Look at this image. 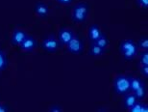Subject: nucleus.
<instances>
[{"label":"nucleus","mask_w":148,"mask_h":112,"mask_svg":"<svg viewBox=\"0 0 148 112\" xmlns=\"http://www.w3.org/2000/svg\"><path fill=\"white\" fill-rule=\"evenodd\" d=\"M119 51L126 60H131L138 55V45L133 40H125L121 42L119 46Z\"/></svg>","instance_id":"obj_1"},{"label":"nucleus","mask_w":148,"mask_h":112,"mask_svg":"<svg viewBox=\"0 0 148 112\" xmlns=\"http://www.w3.org/2000/svg\"><path fill=\"white\" fill-rule=\"evenodd\" d=\"M130 75H119L115 77L114 81V91L118 95H126L127 93L131 92L130 90Z\"/></svg>","instance_id":"obj_2"},{"label":"nucleus","mask_w":148,"mask_h":112,"mask_svg":"<svg viewBox=\"0 0 148 112\" xmlns=\"http://www.w3.org/2000/svg\"><path fill=\"white\" fill-rule=\"evenodd\" d=\"M88 12H90V7H88V4L83 2L78 3L72 10V14H71L72 20L77 23L84 22L87 19Z\"/></svg>","instance_id":"obj_3"},{"label":"nucleus","mask_w":148,"mask_h":112,"mask_svg":"<svg viewBox=\"0 0 148 112\" xmlns=\"http://www.w3.org/2000/svg\"><path fill=\"white\" fill-rule=\"evenodd\" d=\"M67 50L72 54H80L84 49V44L78 36H75L70 40V42L66 45Z\"/></svg>","instance_id":"obj_4"},{"label":"nucleus","mask_w":148,"mask_h":112,"mask_svg":"<svg viewBox=\"0 0 148 112\" xmlns=\"http://www.w3.org/2000/svg\"><path fill=\"white\" fill-rule=\"evenodd\" d=\"M60 42L58 41V39H56L54 36H49L45 38L42 43H41V46L44 50L48 51V52H54L60 48Z\"/></svg>","instance_id":"obj_5"},{"label":"nucleus","mask_w":148,"mask_h":112,"mask_svg":"<svg viewBox=\"0 0 148 112\" xmlns=\"http://www.w3.org/2000/svg\"><path fill=\"white\" fill-rule=\"evenodd\" d=\"M73 37H74V33L72 30H70L69 28H62L59 31L58 41L60 42L61 45L66 46Z\"/></svg>","instance_id":"obj_6"},{"label":"nucleus","mask_w":148,"mask_h":112,"mask_svg":"<svg viewBox=\"0 0 148 112\" xmlns=\"http://www.w3.org/2000/svg\"><path fill=\"white\" fill-rule=\"evenodd\" d=\"M37 45H38L37 41L32 36H28L27 35V37H26L24 41L20 44L19 46H20V48H21V50L29 52V51L34 50V49L37 48Z\"/></svg>","instance_id":"obj_7"},{"label":"nucleus","mask_w":148,"mask_h":112,"mask_svg":"<svg viewBox=\"0 0 148 112\" xmlns=\"http://www.w3.org/2000/svg\"><path fill=\"white\" fill-rule=\"evenodd\" d=\"M26 37H27V33H26L24 30L16 29V30L13 32V34H12L11 43L13 44L14 46H20V44L24 41Z\"/></svg>","instance_id":"obj_8"},{"label":"nucleus","mask_w":148,"mask_h":112,"mask_svg":"<svg viewBox=\"0 0 148 112\" xmlns=\"http://www.w3.org/2000/svg\"><path fill=\"white\" fill-rule=\"evenodd\" d=\"M102 35L103 33L98 25L92 24L91 26H90V28H88V39L92 43L95 42L97 39H99Z\"/></svg>","instance_id":"obj_9"},{"label":"nucleus","mask_w":148,"mask_h":112,"mask_svg":"<svg viewBox=\"0 0 148 112\" xmlns=\"http://www.w3.org/2000/svg\"><path fill=\"white\" fill-rule=\"evenodd\" d=\"M35 13H36L38 17H44L48 15L49 8H48V6L46 4H44V3L38 2L36 4V6H35Z\"/></svg>","instance_id":"obj_10"},{"label":"nucleus","mask_w":148,"mask_h":112,"mask_svg":"<svg viewBox=\"0 0 148 112\" xmlns=\"http://www.w3.org/2000/svg\"><path fill=\"white\" fill-rule=\"evenodd\" d=\"M138 100L136 98V96L134 95V93H127L125 95V98H124V107L126 109H129L130 107H132L133 105Z\"/></svg>","instance_id":"obj_11"},{"label":"nucleus","mask_w":148,"mask_h":112,"mask_svg":"<svg viewBox=\"0 0 148 112\" xmlns=\"http://www.w3.org/2000/svg\"><path fill=\"white\" fill-rule=\"evenodd\" d=\"M134 95L136 96L138 101H143V100L146 97V86L145 84H143L140 88H138L137 90L134 91Z\"/></svg>","instance_id":"obj_12"},{"label":"nucleus","mask_w":148,"mask_h":112,"mask_svg":"<svg viewBox=\"0 0 148 112\" xmlns=\"http://www.w3.org/2000/svg\"><path fill=\"white\" fill-rule=\"evenodd\" d=\"M143 84V81L141 80L140 78L133 77V76H131V78H130V90H131V92H134V91H136L138 88H140Z\"/></svg>","instance_id":"obj_13"},{"label":"nucleus","mask_w":148,"mask_h":112,"mask_svg":"<svg viewBox=\"0 0 148 112\" xmlns=\"http://www.w3.org/2000/svg\"><path fill=\"white\" fill-rule=\"evenodd\" d=\"M104 52H105V49L101 48L100 46L95 45L94 43H92V45L90 46V54L91 56H95V57H97V56H101V55L104 54Z\"/></svg>","instance_id":"obj_14"},{"label":"nucleus","mask_w":148,"mask_h":112,"mask_svg":"<svg viewBox=\"0 0 148 112\" xmlns=\"http://www.w3.org/2000/svg\"><path fill=\"white\" fill-rule=\"evenodd\" d=\"M94 44L106 50V48H108V46H109V44H110V42H109V39L107 38V36H105V35L103 34L102 36L99 38V39H97L95 42H94Z\"/></svg>","instance_id":"obj_15"},{"label":"nucleus","mask_w":148,"mask_h":112,"mask_svg":"<svg viewBox=\"0 0 148 112\" xmlns=\"http://www.w3.org/2000/svg\"><path fill=\"white\" fill-rule=\"evenodd\" d=\"M7 64H8L7 57H6V55L4 54V52L0 50V72L6 69Z\"/></svg>","instance_id":"obj_16"},{"label":"nucleus","mask_w":148,"mask_h":112,"mask_svg":"<svg viewBox=\"0 0 148 112\" xmlns=\"http://www.w3.org/2000/svg\"><path fill=\"white\" fill-rule=\"evenodd\" d=\"M138 48L143 50H148V39L146 37L141 38L138 43Z\"/></svg>","instance_id":"obj_17"},{"label":"nucleus","mask_w":148,"mask_h":112,"mask_svg":"<svg viewBox=\"0 0 148 112\" xmlns=\"http://www.w3.org/2000/svg\"><path fill=\"white\" fill-rule=\"evenodd\" d=\"M143 104L141 102V101H137L132 107L129 108V111L130 112H140L141 107H143Z\"/></svg>","instance_id":"obj_18"},{"label":"nucleus","mask_w":148,"mask_h":112,"mask_svg":"<svg viewBox=\"0 0 148 112\" xmlns=\"http://www.w3.org/2000/svg\"><path fill=\"white\" fill-rule=\"evenodd\" d=\"M140 65H148V51L147 50H143L140 53Z\"/></svg>","instance_id":"obj_19"},{"label":"nucleus","mask_w":148,"mask_h":112,"mask_svg":"<svg viewBox=\"0 0 148 112\" xmlns=\"http://www.w3.org/2000/svg\"><path fill=\"white\" fill-rule=\"evenodd\" d=\"M140 71L141 75L143 76H145V77H147L148 76V65H141Z\"/></svg>","instance_id":"obj_20"},{"label":"nucleus","mask_w":148,"mask_h":112,"mask_svg":"<svg viewBox=\"0 0 148 112\" xmlns=\"http://www.w3.org/2000/svg\"><path fill=\"white\" fill-rule=\"evenodd\" d=\"M138 3L143 9H147L148 8V0H138Z\"/></svg>","instance_id":"obj_21"},{"label":"nucleus","mask_w":148,"mask_h":112,"mask_svg":"<svg viewBox=\"0 0 148 112\" xmlns=\"http://www.w3.org/2000/svg\"><path fill=\"white\" fill-rule=\"evenodd\" d=\"M50 112H61L62 111V108L59 106V105H53L51 106V108L49 109Z\"/></svg>","instance_id":"obj_22"},{"label":"nucleus","mask_w":148,"mask_h":112,"mask_svg":"<svg viewBox=\"0 0 148 112\" xmlns=\"http://www.w3.org/2000/svg\"><path fill=\"white\" fill-rule=\"evenodd\" d=\"M9 109H8V106L5 104H0V112H7Z\"/></svg>","instance_id":"obj_23"},{"label":"nucleus","mask_w":148,"mask_h":112,"mask_svg":"<svg viewBox=\"0 0 148 112\" xmlns=\"http://www.w3.org/2000/svg\"><path fill=\"white\" fill-rule=\"evenodd\" d=\"M57 1L59 2V3H61V4H66V5H67V4H70L73 0H57Z\"/></svg>","instance_id":"obj_24"},{"label":"nucleus","mask_w":148,"mask_h":112,"mask_svg":"<svg viewBox=\"0 0 148 112\" xmlns=\"http://www.w3.org/2000/svg\"><path fill=\"white\" fill-rule=\"evenodd\" d=\"M140 112H148V105L147 104H143V107H141V111Z\"/></svg>","instance_id":"obj_25"}]
</instances>
